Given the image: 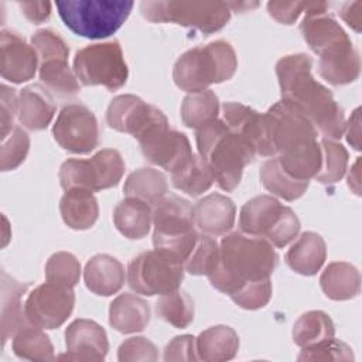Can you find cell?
<instances>
[{
	"mask_svg": "<svg viewBox=\"0 0 362 362\" xmlns=\"http://www.w3.org/2000/svg\"><path fill=\"white\" fill-rule=\"evenodd\" d=\"M313 58L307 54H291L276 64V75L281 99L297 107L322 134L338 140L344 136V109L332 92L311 75Z\"/></svg>",
	"mask_w": 362,
	"mask_h": 362,
	"instance_id": "cell-1",
	"label": "cell"
},
{
	"mask_svg": "<svg viewBox=\"0 0 362 362\" xmlns=\"http://www.w3.org/2000/svg\"><path fill=\"white\" fill-rule=\"evenodd\" d=\"M277 260L274 246L266 239L232 232L222 238L218 263L206 277L212 287L230 296L246 281L270 279Z\"/></svg>",
	"mask_w": 362,
	"mask_h": 362,
	"instance_id": "cell-2",
	"label": "cell"
},
{
	"mask_svg": "<svg viewBox=\"0 0 362 362\" xmlns=\"http://www.w3.org/2000/svg\"><path fill=\"white\" fill-rule=\"evenodd\" d=\"M199 156L208 164L214 181L226 192L233 191L243 174V168L255 160L256 151L252 144L232 132L228 124L216 119L195 133Z\"/></svg>",
	"mask_w": 362,
	"mask_h": 362,
	"instance_id": "cell-3",
	"label": "cell"
},
{
	"mask_svg": "<svg viewBox=\"0 0 362 362\" xmlns=\"http://www.w3.org/2000/svg\"><path fill=\"white\" fill-rule=\"evenodd\" d=\"M236 68L238 57L233 47L216 40L185 51L174 64L173 79L181 90L195 93L206 90L214 83L229 81Z\"/></svg>",
	"mask_w": 362,
	"mask_h": 362,
	"instance_id": "cell-4",
	"label": "cell"
},
{
	"mask_svg": "<svg viewBox=\"0 0 362 362\" xmlns=\"http://www.w3.org/2000/svg\"><path fill=\"white\" fill-rule=\"evenodd\" d=\"M153 226L154 249L184 266L199 235L194 206L178 195H165L153 206Z\"/></svg>",
	"mask_w": 362,
	"mask_h": 362,
	"instance_id": "cell-5",
	"label": "cell"
},
{
	"mask_svg": "<svg viewBox=\"0 0 362 362\" xmlns=\"http://www.w3.org/2000/svg\"><path fill=\"white\" fill-rule=\"evenodd\" d=\"M64 24L76 35L102 40L115 34L130 16L132 0H68L55 3Z\"/></svg>",
	"mask_w": 362,
	"mask_h": 362,
	"instance_id": "cell-6",
	"label": "cell"
},
{
	"mask_svg": "<svg viewBox=\"0 0 362 362\" xmlns=\"http://www.w3.org/2000/svg\"><path fill=\"white\" fill-rule=\"evenodd\" d=\"M240 232L266 239L274 247H284L297 238L300 221L296 212L272 195L249 199L239 214Z\"/></svg>",
	"mask_w": 362,
	"mask_h": 362,
	"instance_id": "cell-7",
	"label": "cell"
},
{
	"mask_svg": "<svg viewBox=\"0 0 362 362\" xmlns=\"http://www.w3.org/2000/svg\"><path fill=\"white\" fill-rule=\"evenodd\" d=\"M143 17L151 23H174L212 34L230 20V4L226 1H153L140 3Z\"/></svg>",
	"mask_w": 362,
	"mask_h": 362,
	"instance_id": "cell-8",
	"label": "cell"
},
{
	"mask_svg": "<svg viewBox=\"0 0 362 362\" xmlns=\"http://www.w3.org/2000/svg\"><path fill=\"white\" fill-rule=\"evenodd\" d=\"M74 72L82 85H102L109 90L120 89L129 76L122 47L116 40L78 49L74 57Z\"/></svg>",
	"mask_w": 362,
	"mask_h": 362,
	"instance_id": "cell-9",
	"label": "cell"
},
{
	"mask_svg": "<svg viewBox=\"0 0 362 362\" xmlns=\"http://www.w3.org/2000/svg\"><path fill=\"white\" fill-rule=\"evenodd\" d=\"M38 55V75L45 88L58 98L68 99L81 90L75 72L68 65L69 47L52 30H38L31 37Z\"/></svg>",
	"mask_w": 362,
	"mask_h": 362,
	"instance_id": "cell-10",
	"label": "cell"
},
{
	"mask_svg": "<svg viewBox=\"0 0 362 362\" xmlns=\"http://www.w3.org/2000/svg\"><path fill=\"white\" fill-rule=\"evenodd\" d=\"M124 174V161L115 148H102L90 158H68L59 168L64 191L88 189L92 192L116 187Z\"/></svg>",
	"mask_w": 362,
	"mask_h": 362,
	"instance_id": "cell-11",
	"label": "cell"
},
{
	"mask_svg": "<svg viewBox=\"0 0 362 362\" xmlns=\"http://www.w3.org/2000/svg\"><path fill=\"white\" fill-rule=\"evenodd\" d=\"M184 266L158 250L143 252L127 267L129 287L143 296H163L178 290L184 280Z\"/></svg>",
	"mask_w": 362,
	"mask_h": 362,
	"instance_id": "cell-12",
	"label": "cell"
},
{
	"mask_svg": "<svg viewBox=\"0 0 362 362\" xmlns=\"http://www.w3.org/2000/svg\"><path fill=\"white\" fill-rule=\"evenodd\" d=\"M264 117L276 156L290 154L317 141L318 132L313 123L297 107L283 99L270 106Z\"/></svg>",
	"mask_w": 362,
	"mask_h": 362,
	"instance_id": "cell-13",
	"label": "cell"
},
{
	"mask_svg": "<svg viewBox=\"0 0 362 362\" xmlns=\"http://www.w3.org/2000/svg\"><path fill=\"white\" fill-rule=\"evenodd\" d=\"M52 136L64 150L88 154L99 144L98 119L85 105L68 103L57 116Z\"/></svg>",
	"mask_w": 362,
	"mask_h": 362,
	"instance_id": "cell-14",
	"label": "cell"
},
{
	"mask_svg": "<svg viewBox=\"0 0 362 362\" xmlns=\"http://www.w3.org/2000/svg\"><path fill=\"white\" fill-rule=\"evenodd\" d=\"M75 305L72 287L57 283H42L37 286L24 303L27 321L42 329L61 327L71 315Z\"/></svg>",
	"mask_w": 362,
	"mask_h": 362,
	"instance_id": "cell-15",
	"label": "cell"
},
{
	"mask_svg": "<svg viewBox=\"0 0 362 362\" xmlns=\"http://www.w3.org/2000/svg\"><path fill=\"white\" fill-rule=\"evenodd\" d=\"M137 141L148 163L170 173L181 168L194 154L188 137L171 129L168 120L151 127Z\"/></svg>",
	"mask_w": 362,
	"mask_h": 362,
	"instance_id": "cell-16",
	"label": "cell"
},
{
	"mask_svg": "<svg viewBox=\"0 0 362 362\" xmlns=\"http://www.w3.org/2000/svg\"><path fill=\"white\" fill-rule=\"evenodd\" d=\"M165 120H168L167 116L158 107L130 93L113 98L106 110V123L117 132L133 136L136 140Z\"/></svg>",
	"mask_w": 362,
	"mask_h": 362,
	"instance_id": "cell-17",
	"label": "cell"
},
{
	"mask_svg": "<svg viewBox=\"0 0 362 362\" xmlns=\"http://www.w3.org/2000/svg\"><path fill=\"white\" fill-rule=\"evenodd\" d=\"M66 352L57 356L59 361L100 362L109 351L106 331L98 322L86 318L74 320L65 329Z\"/></svg>",
	"mask_w": 362,
	"mask_h": 362,
	"instance_id": "cell-18",
	"label": "cell"
},
{
	"mask_svg": "<svg viewBox=\"0 0 362 362\" xmlns=\"http://www.w3.org/2000/svg\"><path fill=\"white\" fill-rule=\"evenodd\" d=\"M222 115L228 127L252 144L256 156L276 157L264 113L238 102H226L222 105Z\"/></svg>",
	"mask_w": 362,
	"mask_h": 362,
	"instance_id": "cell-19",
	"label": "cell"
},
{
	"mask_svg": "<svg viewBox=\"0 0 362 362\" xmlns=\"http://www.w3.org/2000/svg\"><path fill=\"white\" fill-rule=\"evenodd\" d=\"M38 55L33 45L13 31L3 30L0 35V72L3 79L23 83L34 78Z\"/></svg>",
	"mask_w": 362,
	"mask_h": 362,
	"instance_id": "cell-20",
	"label": "cell"
},
{
	"mask_svg": "<svg viewBox=\"0 0 362 362\" xmlns=\"http://www.w3.org/2000/svg\"><path fill=\"white\" fill-rule=\"evenodd\" d=\"M328 3L314 1L300 24L303 38L318 55L331 45L349 40L346 31L328 13Z\"/></svg>",
	"mask_w": 362,
	"mask_h": 362,
	"instance_id": "cell-21",
	"label": "cell"
},
{
	"mask_svg": "<svg viewBox=\"0 0 362 362\" xmlns=\"http://www.w3.org/2000/svg\"><path fill=\"white\" fill-rule=\"evenodd\" d=\"M318 74L334 86L355 82L361 74V58L351 38L331 45L320 54Z\"/></svg>",
	"mask_w": 362,
	"mask_h": 362,
	"instance_id": "cell-22",
	"label": "cell"
},
{
	"mask_svg": "<svg viewBox=\"0 0 362 362\" xmlns=\"http://www.w3.org/2000/svg\"><path fill=\"white\" fill-rule=\"evenodd\" d=\"M236 206L222 194H209L194 206L195 226L209 236L226 235L235 225Z\"/></svg>",
	"mask_w": 362,
	"mask_h": 362,
	"instance_id": "cell-23",
	"label": "cell"
},
{
	"mask_svg": "<svg viewBox=\"0 0 362 362\" xmlns=\"http://www.w3.org/2000/svg\"><path fill=\"white\" fill-rule=\"evenodd\" d=\"M55 112L57 105L47 88L33 83L21 89L18 95L17 117L23 127L33 132L44 130L54 119Z\"/></svg>",
	"mask_w": 362,
	"mask_h": 362,
	"instance_id": "cell-24",
	"label": "cell"
},
{
	"mask_svg": "<svg viewBox=\"0 0 362 362\" xmlns=\"http://www.w3.org/2000/svg\"><path fill=\"white\" fill-rule=\"evenodd\" d=\"M83 280L93 294L109 297L116 294L124 284L126 273L123 264L110 255H95L83 270Z\"/></svg>",
	"mask_w": 362,
	"mask_h": 362,
	"instance_id": "cell-25",
	"label": "cell"
},
{
	"mask_svg": "<svg viewBox=\"0 0 362 362\" xmlns=\"http://www.w3.org/2000/svg\"><path fill=\"white\" fill-rule=\"evenodd\" d=\"M327 257V245L321 235L303 232L286 253L288 267L303 276H314L322 267Z\"/></svg>",
	"mask_w": 362,
	"mask_h": 362,
	"instance_id": "cell-26",
	"label": "cell"
},
{
	"mask_svg": "<svg viewBox=\"0 0 362 362\" xmlns=\"http://www.w3.org/2000/svg\"><path fill=\"white\" fill-rule=\"evenodd\" d=\"M150 317L147 301L130 293L117 296L109 307V324L122 334L143 331L150 322Z\"/></svg>",
	"mask_w": 362,
	"mask_h": 362,
	"instance_id": "cell-27",
	"label": "cell"
},
{
	"mask_svg": "<svg viewBox=\"0 0 362 362\" xmlns=\"http://www.w3.org/2000/svg\"><path fill=\"white\" fill-rule=\"evenodd\" d=\"M28 290V283H20L10 277L7 273H1V341L3 345L10 337L30 324L25 317L24 304L21 303L23 294Z\"/></svg>",
	"mask_w": 362,
	"mask_h": 362,
	"instance_id": "cell-28",
	"label": "cell"
},
{
	"mask_svg": "<svg viewBox=\"0 0 362 362\" xmlns=\"http://www.w3.org/2000/svg\"><path fill=\"white\" fill-rule=\"evenodd\" d=\"M198 361L223 362L230 361L239 351V337L228 325H215L206 328L195 338Z\"/></svg>",
	"mask_w": 362,
	"mask_h": 362,
	"instance_id": "cell-29",
	"label": "cell"
},
{
	"mask_svg": "<svg viewBox=\"0 0 362 362\" xmlns=\"http://www.w3.org/2000/svg\"><path fill=\"white\" fill-rule=\"evenodd\" d=\"M59 212L66 226L75 230H85L95 225L99 216L98 199L92 191L69 189L59 201Z\"/></svg>",
	"mask_w": 362,
	"mask_h": 362,
	"instance_id": "cell-30",
	"label": "cell"
},
{
	"mask_svg": "<svg viewBox=\"0 0 362 362\" xmlns=\"http://www.w3.org/2000/svg\"><path fill=\"white\" fill-rule=\"evenodd\" d=\"M116 229L129 239H141L147 236L153 223V208L136 198L126 197L113 211Z\"/></svg>",
	"mask_w": 362,
	"mask_h": 362,
	"instance_id": "cell-31",
	"label": "cell"
},
{
	"mask_svg": "<svg viewBox=\"0 0 362 362\" xmlns=\"http://www.w3.org/2000/svg\"><path fill=\"white\" fill-rule=\"evenodd\" d=\"M320 286L331 300H351L361 291V274L351 263L332 262L321 273Z\"/></svg>",
	"mask_w": 362,
	"mask_h": 362,
	"instance_id": "cell-32",
	"label": "cell"
},
{
	"mask_svg": "<svg viewBox=\"0 0 362 362\" xmlns=\"http://www.w3.org/2000/svg\"><path fill=\"white\" fill-rule=\"evenodd\" d=\"M167 189L168 182L165 175L151 167H141L133 171L129 174L123 185L126 197L140 199L150 206H154L161 198H164Z\"/></svg>",
	"mask_w": 362,
	"mask_h": 362,
	"instance_id": "cell-33",
	"label": "cell"
},
{
	"mask_svg": "<svg viewBox=\"0 0 362 362\" xmlns=\"http://www.w3.org/2000/svg\"><path fill=\"white\" fill-rule=\"evenodd\" d=\"M260 181L263 187L284 201H294L304 195L310 181H298L284 171L277 157H270L260 167Z\"/></svg>",
	"mask_w": 362,
	"mask_h": 362,
	"instance_id": "cell-34",
	"label": "cell"
},
{
	"mask_svg": "<svg viewBox=\"0 0 362 362\" xmlns=\"http://www.w3.org/2000/svg\"><path fill=\"white\" fill-rule=\"evenodd\" d=\"M171 182L177 189L198 197L208 191L215 181L205 160L199 154H192L181 168L171 173Z\"/></svg>",
	"mask_w": 362,
	"mask_h": 362,
	"instance_id": "cell-35",
	"label": "cell"
},
{
	"mask_svg": "<svg viewBox=\"0 0 362 362\" xmlns=\"http://www.w3.org/2000/svg\"><path fill=\"white\" fill-rule=\"evenodd\" d=\"M13 352L16 356L28 361H54V346L49 337L35 325L27 324L13 337Z\"/></svg>",
	"mask_w": 362,
	"mask_h": 362,
	"instance_id": "cell-36",
	"label": "cell"
},
{
	"mask_svg": "<svg viewBox=\"0 0 362 362\" xmlns=\"http://www.w3.org/2000/svg\"><path fill=\"white\" fill-rule=\"evenodd\" d=\"M293 341L300 348L318 344L335 335V327L329 315L320 310L304 313L293 325Z\"/></svg>",
	"mask_w": 362,
	"mask_h": 362,
	"instance_id": "cell-37",
	"label": "cell"
},
{
	"mask_svg": "<svg viewBox=\"0 0 362 362\" xmlns=\"http://www.w3.org/2000/svg\"><path fill=\"white\" fill-rule=\"evenodd\" d=\"M219 99L206 89L202 92L188 93L181 105V119L189 129H201L202 126L218 119Z\"/></svg>",
	"mask_w": 362,
	"mask_h": 362,
	"instance_id": "cell-38",
	"label": "cell"
},
{
	"mask_svg": "<svg viewBox=\"0 0 362 362\" xmlns=\"http://www.w3.org/2000/svg\"><path fill=\"white\" fill-rule=\"evenodd\" d=\"M157 315L175 328H187L194 321V300L182 290L163 294L156 301Z\"/></svg>",
	"mask_w": 362,
	"mask_h": 362,
	"instance_id": "cell-39",
	"label": "cell"
},
{
	"mask_svg": "<svg viewBox=\"0 0 362 362\" xmlns=\"http://www.w3.org/2000/svg\"><path fill=\"white\" fill-rule=\"evenodd\" d=\"M320 146L322 153V161L320 173L315 175V180L327 185L335 184L346 173L349 158L348 151L341 143L324 137L320 140Z\"/></svg>",
	"mask_w": 362,
	"mask_h": 362,
	"instance_id": "cell-40",
	"label": "cell"
},
{
	"mask_svg": "<svg viewBox=\"0 0 362 362\" xmlns=\"http://www.w3.org/2000/svg\"><path fill=\"white\" fill-rule=\"evenodd\" d=\"M219 259V245L209 235H198L194 249L184 263L185 272L192 276H208Z\"/></svg>",
	"mask_w": 362,
	"mask_h": 362,
	"instance_id": "cell-41",
	"label": "cell"
},
{
	"mask_svg": "<svg viewBox=\"0 0 362 362\" xmlns=\"http://www.w3.org/2000/svg\"><path fill=\"white\" fill-rule=\"evenodd\" d=\"M44 273L47 281L74 288L81 277V263L69 252H57L47 260Z\"/></svg>",
	"mask_w": 362,
	"mask_h": 362,
	"instance_id": "cell-42",
	"label": "cell"
},
{
	"mask_svg": "<svg viewBox=\"0 0 362 362\" xmlns=\"http://www.w3.org/2000/svg\"><path fill=\"white\" fill-rule=\"evenodd\" d=\"M30 150V137L20 127L14 126V129L8 133L7 137L1 140L0 148V168L1 171L16 170L18 165L24 163Z\"/></svg>",
	"mask_w": 362,
	"mask_h": 362,
	"instance_id": "cell-43",
	"label": "cell"
},
{
	"mask_svg": "<svg viewBox=\"0 0 362 362\" xmlns=\"http://www.w3.org/2000/svg\"><path fill=\"white\" fill-rule=\"evenodd\" d=\"M297 361H354V352L345 342L332 338L301 348Z\"/></svg>",
	"mask_w": 362,
	"mask_h": 362,
	"instance_id": "cell-44",
	"label": "cell"
},
{
	"mask_svg": "<svg viewBox=\"0 0 362 362\" xmlns=\"http://www.w3.org/2000/svg\"><path fill=\"white\" fill-rule=\"evenodd\" d=\"M233 303L245 310H259L272 298L270 279L246 281L236 293L229 296Z\"/></svg>",
	"mask_w": 362,
	"mask_h": 362,
	"instance_id": "cell-45",
	"label": "cell"
},
{
	"mask_svg": "<svg viewBox=\"0 0 362 362\" xmlns=\"http://www.w3.org/2000/svg\"><path fill=\"white\" fill-rule=\"evenodd\" d=\"M158 352L156 345L146 337H132L123 341L117 349V359L120 362L134 361H157Z\"/></svg>",
	"mask_w": 362,
	"mask_h": 362,
	"instance_id": "cell-46",
	"label": "cell"
},
{
	"mask_svg": "<svg viewBox=\"0 0 362 362\" xmlns=\"http://www.w3.org/2000/svg\"><path fill=\"white\" fill-rule=\"evenodd\" d=\"M18 116V96L14 88L1 83L0 86V124L1 140L14 129V117Z\"/></svg>",
	"mask_w": 362,
	"mask_h": 362,
	"instance_id": "cell-47",
	"label": "cell"
},
{
	"mask_svg": "<svg viewBox=\"0 0 362 362\" xmlns=\"http://www.w3.org/2000/svg\"><path fill=\"white\" fill-rule=\"evenodd\" d=\"M314 1H269V14L281 24H293L301 13H307Z\"/></svg>",
	"mask_w": 362,
	"mask_h": 362,
	"instance_id": "cell-48",
	"label": "cell"
},
{
	"mask_svg": "<svg viewBox=\"0 0 362 362\" xmlns=\"http://www.w3.org/2000/svg\"><path fill=\"white\" fill-rule=\"evenodd\" d=\"M165 362L170 361H182V362H194L198 361L197 349H195V338L192 335H178L174 337L167 346L164 348Z\"/></svg>",
	"mask_w": 362,
	"mask_h": 362,
	"instance_id": "cell-49",
	"label": "cell"
},
{
	"mask_svg": "<svg viewBox=\"0 0 362 362\" xmlns=\"http://www.w3.org/2000/svg\"><path fill=\"white\" fill-rule=\"evenodd\" d=\"M18 6L33 24H40L45 21L51 14V3L49 1H18Z\"/></svg>",
	"mask_w": 362,
	"mask_h": 362,
	"instance_id": "cell-50",
	"label": "cell"
},
{
	"mask_svg": "<svg viewBox=\"0 0 362 362\" xmlns=\"http://www.w3.org/2000/svg\"><path fill=\"white\" fill-rule=\"evenodd\" d=\"M344 134L346 136V141L355 150H361V107H356L349 120L345 122Z\"/></svg>",
	"mask_w": 362,
	"mask_h": 362,
	"instance_id": "cell-51",
	"label": "cell"
},
{
	"mask_svg": "<svg viewBox=\"0 0 362 362\" xmlns=\"http://www.w3.org/2000/svg\"><path fill=\"white\" fill-rule=\"evenodd\" d=\"M361 8L362 3L361 1H352V3H345L339 11L342 20L354 28L356 33L361 31Z\"/></svg>",
	"mask_w": 362,
	"mask_h": 362,
	"instance_id": "cell-52",
	"label": "cell"
},
{
	"mask_svg": "<svg viewBox=\"0 0 362 362\" xmlns=\"http://www.w3.org/2000/svg\"><path fill=\"white\" fill-rule=\"evenodd\" d=\"M359 163H361V160H359V157L356 158V161H355V164L351 167V170H349V174H348V187L356 194V195H359L361 192H359V184H361V175H359Z\"/></svg>",
	"mask_w": 362,
	"mask_h": 362,
	"instance_id": "cell-53",
	"label": "cell"
}]
</instances>
